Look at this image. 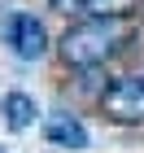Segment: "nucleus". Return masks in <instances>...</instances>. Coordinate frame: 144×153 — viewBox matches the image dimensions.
<instances>
[{
    "mask_svg": "<svg viewBox=\"0 0 144 153\" xmlns=\"http://www.w3.org/2000/svg\"><path fill=\"white\" fill-rule=\"evenodd\" d=\"M122 44V26H114V18H92L66 31L61 39V57L70 66H100V61Z\"/></svg>",
    "mask_w": 144,
    "mask_h": 153,
    "instance_id": "f257e3e1",
    "label": "nucleus"
},
{
    "mask_svg": "<svg viewBox=\"0 0 144 153\" xmlns=\"http://www.w3.org/2000/svg\"><path fill=\"white\" fill-rule=\"evenodd\" d=\"M4 44L13 48V57L35 61V57L48 53V31H44V22H39L35 13H13L9 22H4Z\"/></svg>",
    "mask_w": 144,
    "mask_h": 153,
    "instance_id": "f03ea898",
    "label": "nucleus"
},
{
    "mask_svg": "<svg viewBox=\"0 0 144 153\" xmlns=\"http://www.w3.org/2000/svg\"><path fill=\"white\" fill-rule=\"evenodd\" d=\"M105 114L118 123H140L144 118V74H127V79L105 88Z\"/></svg>",
    "mask_w": 144,
    "mask_h": 153,
    "instance_id": "7ed1b4c3",
    "label": "nucleus"
},
{
    "mask_svg": "<svg viewBox=\"0 0 144 153\" xmlns=\"http://www.w3.org/2000/svg\"><path fill=\"white\" fill-rule=\"evenodd\" d=\"M44 136L57 149H87V127L74 114H48L44 118Z\"/></svg>",
    "mask_w": 144,
    "mask_h": 153,
    "instance_id": "20e7f679",
    "label": "nucleus"
},
{
    "mask_svg": "<svg viewBox=\"0 0 144 153\" xmlns=\"http://www.w3.org/2000/svg\"><path fill=\"white\" fill-rule=\"evenodd\" d=\"M0 114H4V123H9L13 131H26L31 123H35L39 109H35V101H31L26 92H9L4 101H0Z\"/></svg>",
    "mask_w": 144,
    "mask_h": 153,
    "instance_id": "39448f33",
    "label": "nucleus"
},
{
    "mask_svg": "<svg viewBox=\"0 0 144 153\" xmlns=\"http://www.w3.org/2000/svg\"><path fill=\"white\" fill-rule=\"evenodd\" d=\"M131 9H140V0H87L92 18H127Z\"/></svg>",
    "mask_w": 144,
    "mask_h": 153,
    "instance_id": "423d86ee",
    "label": "nucleus"
},
{
    "mask_svg": "<svg viewBox=\"0 0 144 153\" xmlns=\"http://www.w3.org/2000/svg\"><path fill=\"white\" fill-rule=\"evenodd\" d=\"M52 9H61V13H70V9H87V0H52Z\"/></svg>",
    "mask_w": 144,
    "mask_h": 153,
    "instance_id": "0eeeda50",
    "label": "nucleus"
},
{
    "mask_svg": "<svg viewBox=\"0 0 144 153\" xmlns=\"http://www.w3.org/2000/svg\"><path fill=\"white\" fill-rule=\"evenodd\" d=\"M0 153H4V149H0Z\"/></svg>",
    "mask_w": 144,
    "mask_h": 153,
    "instance_id": "6e6552de",
    "label": "nucleus"
}]
</instances>
